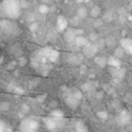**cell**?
<instances>
[{"label":"cell","instance_id":"obj_21","mask_svg":"<svg viewBox=\"0 0 132 132\" xmlns=\"http://www.w3.org/2000/svg\"><path fill=\"white\" fill-rule=\"evenodd\" d=\"M38 11H39L40 13H42V14H45V13H47V12L50 11V7H48L45 3L40 4L39 7H38Z\"/></svg>","mask_w":132,"mask_h":132},{"label":"cell","instance_id":"obj_26","mask_svg":"<svg viewBox=\"0 0 132 132\" xmlns=\"http://www.w3.org/2000/svg\"><path fill=\"white\" fill-rule=\"evenodd\" d=\"M97 116H98L99 119H101V120L104 121V120L107 119L108 113H107V111H105V110H101V111H98V112H97Z\"/></svg>","mask_w":132,"mask_h":132},{"label":"cell","instance_id":"obj_4","mask_svg":"<svg viewBox=\"0 0 132 132\" xmlns=\"http://www.w3.org/2000/svg\"><path fill=\"white\" fill-rule=\"evenodd\" d=\"M64 92H66V96L64 98L65 104L70 109H76L80 103V99H78L76 96H74L73 93L71 92V90H69V89H66Z\"/></svg>","mask_w":132,"mask_h":132},{"label":"cell","instance_id":"obj_38","mask_svg":"<svg viewBox=\"0 0 132 132\" xmlns=\"http://www.w3.org/2000/svg\"><path fill=\"white\" fill-rule=\"evenodd\" d=\"M101 24H102V22H96V23H95V27H98V26H101Z\"/></svg>","mask_w":132,"mask_h":132},{"label":"cell","instance_id":"obj_31","mask_svg":"<svg viewBox=\"0 0 132 132\" xmlns=\"http://www.w3.org/2000/svg\"><path fill=\"white\" fill-rule=\"evenodd\" d=\"M19 4H20L21 9H22V8H26V7H28V2H27L26 0H19Z\"/></svg>","mask_w":132,"mask_h":132},{"label":"cell","instance_id":"obj_15","mask_svg":"<svg viewBox=\"0 0 132 132\" xmlns=\"http://www.w3.org/2000/svg\"><path fill=\"white\" fill-rule=\"evenodd\" d=\"M88 42H89L88 38L84 37L82 35H77V36L75 37V39H74V42H73V43H75V45H76V46H78V47H82V46H85Z\"/></svg>","mask_w":132,"mask_h":132},{"label":"cell","instance_id":"obj_1","mask_svg":"<svg viewBox=\"0 0 132 132\" xmlns=\"http://www.w3.org/2000/svg\"><path fill=\"white\" fill-rule=\"evenodd\" d=\"M2 9L4 11V14L8 16L10 20H15L21 14L19 0H3Z\"/></svg>","mask_w":132,"mask_h":132},{"label":"cell","instance_id":"obj_39","mask_svg":"<svg viewBox=\"0 0 132 132\" xmlns=\"http://www.w3.org/2000/svg\"><path fill=\"white\" fill-rule=\"evenodd\" d=\"M96 97H97V98H101V97H102V93H101V92H100V93H97V94H96Z\"/></svg>","mask_w":132,"mask_h":132},{"label":"cell","instance_id":"obj_9","mask_svg":"<svg viewBox=\"0 0 132 132\" xmlns=\"http://www.w3.org/2000/svg\"><path fill=\"white\" fill-rule=\"evenodd\" d=\"M109 71H110L111 75L114 78H118V79H122L125 76V73H126V70L122 67H110Z\"/></svg>","mask_w":132,"mask_h":132},{"label":"cell","instance_id":"obj_37","mask_svg":"<svg viewBox=\"0 0 132 132\" xmlns=\"http://www.w3.org/2000/svg\"><path fill=\"white\" fill-rule=\"evenodd\" d=\"M45 97H46V95L44 94V95H42V96H40V97H38V98H37V101H39V102L41 101V102H42V101L44 100V98H45Z\"/></svg>","mask_w":132,"mask_h":132},{"label":"cell","instance_id":"obj_19","mask_svg":"<svg viewBox=\"0 0 132 132\" xmlns=\"http://www.w3.org/2000/svg\"><path fill=\"white\" fill-rule=\"evenodd\" d=\"M0 132H13V130L6 122L0 120Z\"/></svg>","mask_w":132,"mask_h":132},{"label":"cell","instance_id":"obj_22","mask_svg":"<svg viewBox=\"0 0 132 132\" xmlns=\"http://www.w3.org/2000/svg\"><path fill=\"white\" fill-rule=\"evenodd\" d=\"M124 54H125L124 50H123L121 46H119V47H117V48L114 50L113 56H114V57H117V58H119V59H121V58L124 56Z\"/></svg>","mask_w":132,"mask_h":132},{"label":"cell","instance_id":"obj_8","mask_svg":"<svg viewBox=\"0 0 132 132\" xmlns=\"http://www.w3.org/2000/svg\"><path fill=\"white\" fill-rule=\"evenodd\" d=\"M63 35H64V39L67 43H73L74 39L76 37V34L74 32V29L72 28H66L63 31Z\"/></svg>","mask_w":132,"mask_h":132},{"label":"cell","instance_id":"obj_40","mask_svg":"<svg viewBox=\"0 0 132 132\" xmlns=\"http://www.w3.org/2000/svg\"><path fill=\"white\" fill-rule=\"evenodd\" d=\"M40 1H41L42 3H45V4H46V3H48L51 0H40Z\"/></svg>","mask_w":132,"mask_h":132},{"label":"cell","instance_id":"obj_42","mask_svg":"<svg viewBox=\"0 0 132 132\" xmlns=\"http://www.w3.org/2000/svg\"><path fill=\"white\" fill-rule=\"evenodd\" d=\"M55 1H59V0H55Z\"/></svg>","mask_w":132,"mask_h":132},{"label":"cell","instance_id":"obj_34","mask_svg":"<svg viewBox=\"0 0 132 132\" xmlns=\"http://www.w3.org/2000/svg\"><path fill=\"white\" fill-rule=\"evenodd\" d=\"M29 28H30V30H31V31H35V30L38 28V25H37V23L32 22V24L30 25V27H29Z\"/></svg>","mask_w":132,"mask_h":132},{"label":"cell","instance_id":"obj_6","mask_svg":"<svg viewBox=\"0 0 132 132\" xmlns=\"http://www.w3.org/2000/svg\"><path fill=\"white\" fill-rule=\"evenodd\" d=\"M117 123L120 126H127L131 123V114L127 110H122L117 117Z\"/></svg>","mask_w":132,"mask_h":132},{"label":"cell","instance_id":"obj_41","mask_svg":"<svg viewBox=\"0 0 132 132\" xmlns=\"http://www.w3.org/2000/svg\"><path fill=\"white\" fill-rule=\"evenodd\" d=\"M76 1H77L78 3H82V2H84V0H76Z\"/></svg>","mask_w":132,"mask_h":132},{"label":"cell","instance_id":"obj_5","mask_svg":"<svg viewBox=\"0 0 132 132\" xmlns=\"http://www.w3.org/2000/svg\"><path fill=\"white\" fill-rule=\"evenodd\" d=\"M99 48L96 43L94 42H88L85 46H82V55L87 58H93L97 55Z\"/></svg>","mask_w":132,"mask_h":132},{"label":"cell","instance_id":"obj_35","mask_svg":"<svg viewBox=\"0 0 132 132\" xmlns=\"http://www.w3.org/2000/svg\"><path fill=\"white\" fill-rule=\"evenodd\" d=\"M74 32H75L76 36H77V35H82V34H84V30H76V29H74Z\"/></svg>","mask_w":132,"mask_h":132},{"label":"cell","instance_id":"obj_18","mask_svg":"<svg viewBox=\"0 0 132 132\" xmlns=\"http://www.w3.org/2000/svg\"><path fill=\"white\" fill-rule=\"evenodd\" d=\"M88 9L85 7V6H80L78 9H77V11H76V16L78 18V19H85L87 15H88Z\"/></svg>","mask_w":132,"mask_h":132},{"label":"cell","instance_id":"obj_30","mask_svg":"<svg viewBox=\"0 0 132 132\" xmlns=\"http://www.w3.org/2000/svg\"><path fill=\"white\" fill-rule=\"evenodd\" d=\"M29 111H30V106H29L28 104H26V103L23 104V105H22V112H24V113L26 114V113H28Z\"/></svg>","mask_w":132,"mask_h":132},{"label":"cell","instance_id":"obj_23","mask_svg":"<svg viewBox=\"0 0 132 132\" xmlns=\"http://www.w3.org/2000/svg\"><path fill=\"white\" fill-rule=\"evenodd\" d=\"M104 42H105V45H107L109 47H111V46H113L116 44V40H114V38L112 36H108L106 39H104Z\"/></svg>","mask_w":132,"mask_h":132},{"label":"cell","instance_id":"obj_17","mask_svg":"<svg viewBox=\"0 0 132 132\" xmlns=\"http://www.w3.org/2000/svg\"><path fill=\"white\" fill-rule=\"evenodd\" d=\"M59 57H60V53H59L57 50L52 48V50H51V53H50V55H48V57H47V60L51 61V62H53V63H55V62L58 61Z\"/></svg>","mask_w":132,"mask_h":132},{"label":"cell","instance_id":"obj_14","mask_svg":"<svg viewBox=\"0 0 132 132\" xmlns=\"http://www.w3.org/2000/svg\"><path fill=\"white\" fill-rule=\"evenodd\" d=\"M107 65L110 67H121L122 61H121V59L112 56V57H109L107 59Z\"/></svg>","mask_w":132,"mask_h":132},{"label":"cell","instance_id":"obj_20","mask_svg":"<svg viewBox=\"0 0 132 132\" xmlns=\"http://www.w3.org/2000/svg\"><path fill=\"white\" fill-rule=\"evenodd\" d=\"M100 12H101L100 7H99V6H94V7L91 9V11H90L89 13H90V15H91L92 18L96 19V18H98V16L100 15Z\"/></svg>","mask_w":132,"mask_h":132},{"label":"cell","instance_id":"obj_27","mask_svg":"<svg viewBox=\"0 0 132 132\" xmlns=\"http://www.w3.org/2000/svg\"><path fill=\"white\" fill-rule=\"evenodd\" d=\"M98 38H99V36H98V34L97 33H95V32H92L91 34H90V36H89V41L90 42H95V41H97L98 40Z\"/></svg>","mask_w":132,"mask_h":132},{"label":"cell","instance_id":"obj_28","mask_svg":"<svg viewBox=\"0 0 132 132\" xmlns=\"http://www.w3.org/2000/svg\"><path fill=\"white\" fill-rule=\"evenodd\" d=\"M112 12L109 10V11H107L105 14H104V16H103V20L104 21H106V22H110L111 20H112Z\"/></svg>","mask_w":132,"mask_h":132},{"label":"cell","instance_id":"obj_7","mask_svg":"<svg viewBox=\"0 0 132 132\" xmlns=\"http://www.w3.org/2000/svg\"><path fill=\"white\" fill-rule=\"evenodd\" d=\"M43 124H44L45 128H46L47 130H50V131L56 130V129L59 127V125H60V123H59L57 120H55L54 118H52V117H50V116L43 118Z\"/></svg>","mask_w":132,"mask_h":132},{"label":"cell","instance_id":"obj_2","mask_svg":"<svg viewBox=\"0 0 132 132\" xmlns=\"http://www.w3.org/2000/svg\"><path fill=\"white\" fill-rule=\"evenodd\" d=\"M39 122L33 118H24L20 123V132H38Z\"/></svg>","mask_w":132,"mask_h":132},{"label":"cell","instance_id":"obj_25","mask_svg":"<svg viewBox=\"0 0 132 132\" xmlns=\"http://www.w3.org/2000/svg\"><path fill=\"white\" fill-rule=\"evenodd\" d=\"M10 107V104L6 101L4 102H0V111H5V110H8Z\"/></svg>","mask_w":132,"mask_h":132},{"label":"cell","instance_id":"obj_10","mask_svg":"<svg viewBox=\"0 0 132 132\" xmlns=\"http://www.w3.org/2000/svg\"><path fill=\"white\" fill-rule=\"evenodd\" d=\"M121 47L128 55L132 54V40L130 38H123L121 40Z\"/></svg>","mask_w":132,"mask_h":132},{"label":"cell","instance_id":"obj_29","mask_svg":"<svg viewBox=\"0 0 132 132\" xmlns=\"http://www.w3.org/2000/svg\"><path fill=\"white\" fill-rule=\"evenodd\" d=\"M79 19L77 18V16H75V18H72L71 20H70V25L71 26H73V27H76V26H78V24H79V21H78Z\"/></svg>","mask_w":132,"mask_h":132},{"label":"cell","instance_id":"obj_16","mask_svg":"<svg viewBox=\"0 0 132 132\" xmlns=\"http://www.w3.org/2000/svg\"><path fill=\"white\" fill-rule=\"evenodd\" d=\"M95 63L99 66V67H105L107 65V58L103 57V56H95V59H94Z\"/></svg>","mask_w":132,"mask_h":132},{"label":"cell","instance_id":"obj_33","mask_svg":"<svg viewBox=\"0 0 132 132\" xmlns=\"http://www.w3.org/2000/svg\"><path fill=\"white\" fill-rule=\"evenodd\" d=\"M26 63H27V60H26V58H24V57H21V58L19 59V65H20V66H24Z\"/></svg>","mask_w":132,"mask_h":132},{"label":"cell","instance_id":"obj_32","mask_svg":"<svg viewBox=\"0 0 132 132\" xmlns=\"http://www.w3.org/2000/svg\"><path fill=\"white\" fill-rule=\"evenodd\" d=\"M12 92L13 93H16V94H24V90L22 88H20V87H14L12 89Z\"/></svg>","mask_w":132,"mask_h":132},{"label":"cell","instance_id":"obj_13","mask_svg":"<svg viewBox=\"0 0 132 132\" xmlns=\"http://www.w3.org/2000/svg\"><path fill=\"white\" fill-rule=\"evenodd\" d=\"M74 132H89V129L85 124V122L76 121L74 124Z\"/></svg>","mask_w":132,"mask_h":132},{"label":"cell","instance_id":"obj_3","mask_svg":"<svg viewBox=\"0 0 132 132\" xmlns=\"http://www.w3.org/2000/svg\"><path fill=\"white\" fill-rule=\"evenodd\" d=\"M0 29L3 33L7 35H16L20 32V28L18 24L11 20H1L0 21Z\"/></svg>","mask_w":132,"mask_h":132},{"label":"cell","instance_id":"obj_11","mask_svg":"<svg viewBox=\"0 0 132 132\" xmlns=\"http://www.w3.org/2000/svg\"><path fill=\"white\" fill-rule=\"evenodd\" d=\"M68 26V21L64 15H59L57 18V30L59 32H63Z\"/></svg>","mask_w":132,"mask_h":132},{"label":"cell","instance_id":"obj_12","mask_svg":"<svg viewBox=\"0 0 132 132\" xmlns=\"http://www.w3.org/2000/svg\"><path fill=\"white\" fill-rule=\"evenodd\" d=\"M48 116L52 117V118H54L55 120H57L60 124H61V122H62L63 119H64V112H63L61 109H59V108H55V109H53V110L50 112Z\"/></svg>","mask_w":132,"mask_h":132},{"label":"cell","instance_id":"obj_24","mask_svg":"<svg viewBox=\"0 0 132 132\" xmlns=\"http://www.w3.org/2000/svg\"><path fill=\"white\" fill-rule=\"evenodd\" d=\"M92 89H93L92 82H86V84H84V85L80 87V91H81V92H89V91H91Z\"/></svg>","mask_w":132,"mask_h":132},{"label":"cell","instance_id":"obj_36","mask_svg":"<svg viewBox=\"0 0 132 132\" xmlns=\"http://www.w3.org/2000/svg\"><path fill=\"white\" fill-rule=\"evenodd\" d=\"M15 64H16V63H15L14 61H12V62H11V63H10V64H9V65L7 66V69H12V68L14 67L13 65H15Z\"/></svg>","mask_w":132,"mask_h":132}]
</instances>
